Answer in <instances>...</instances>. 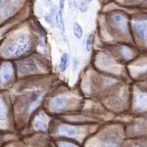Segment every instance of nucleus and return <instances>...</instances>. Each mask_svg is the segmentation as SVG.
<instances>
[{
  "mask_svg": "<svg viewBox=\"0 0 147 147\" xmlns=\"http://www.w3.org/2000/svg\"><path fill=\"white\" fill-rule=\"evenodd\" d=\"M62 13H63V11H61V10L58 11V13L56 14V17H55V22L57 24V27L61 30L63 37L65 38V36H64V34H65V24H64V21H63Z\"/></svg>",
  "mask_w": 147,
  "mask_h": 147,
  "instance_id": "nucleus-1",
  "label": "nucleus"
},
{
  "mask_svg": "<svg viewBox=\"0 0 147 147\" xmlns=\"http://www.w3.org/2000/svg\"><path fill=\"white\" fill-rule=\"evenodd\" d=\"M68 64H69V54L63 53L62 57L60 59V63H59V70H60V72L64 73L67 70Z\"/></svg>",
  "mask_w": 147,
  "mask_h": 147,
  "instance_id": "nucleus-2",
  "label": "nucleus"
},
{
  "mask_svg": "<svg viewBox=\"0 0 147 147\" xmlns=\"http://www.w3.org/2000/svg\"><path fill=\"white\" fill-rule=\"evenodd\" d=\"M73 32H74V35H75L78 39H80L82 37V34H84V30H82V26H80L78 22L74 23Z\"/></svg>",
  "mask_w": 147,
  "mask_h": 147,
  "instance_id": "nucleus-3",
  "label": "nucleus"
},
{
  "mask_svg": "<svg viewBox=\"0 0 147 147\" xmlns=\"http://www.w3.org/2000/svg\"><path fill=\"white\" fill-rule=\"evenodd\" d=\"M56 8L57 7L56 6H54L53 7V9H52V11H51V13L50 14H48V15H45V21L48 24H50V25L52 26V27H54V21H55V17H56V14L58 13L56 10Z\"/></svg>",
  "mask_w": 147,
  "mask_h": 147,
  "instance_id": "nucleus-4",
  "label": "nucleus"
},
{
  "mask_svg": "<svg viewBox=\"0 0 147 147\" xmlns=\"http://www.w3.org/2000/svg\"><path fill=\"white\" fill-rule=\"evenodd\" d=\"M94 43V35L90 34L86 39V42H85V49H86L87 52H90L92 49V45Z\"/></svg>",
  "mask_w": 147,
  "mask_h": 147,
  "instance_id": "nucleus-5",
  "label": "nucleus"
},
{
  "mask_svg": "<svg viewBox=\"0 0 147 147\" xmlns=\"http://www.w3.org/2000/svg\"><path fill=\"white\" fill-rule=\"evenodd\" d=\"M79 9L82 13H85L88 10V2L86 0H82L80 3V6H79Z\"/></svg>",
  "mask_w": 147,
  "mask_h": 147,
  "instance_id": "nucleus-6",
  "label": "nucleus"
},
{
  "mask_svg": "<svg viewBox=\"0 0 147 147\" xmlns=\"http://www.w3.org/2000/svg\"><path fill=\"white\" fill-rule=\"evenodd\" d=\"M64 2H65V0H60V4H59V10L63 11V9H64Z\"/></svg>",
  "mask_w": 147,
  "mask_h": 147,
  "instance_id": "nucleus-7",
  "label": "nucleus"
},
{
  "mask_svg": "<svg viewBox=\"0 0 147 147\" xmlns=\"http://www.w3.org/2000/svg\"><path fill=\"white\" fill-rule=\"evenodd\" d=\"M78 63H79V61H78V59H74V70H76L77 69V66H78Z\"/></svg>",
  "mask_w": 147,
  "mask_h": 147,
  "instance_id": "nucleus-8",
  "label": "nucleus"
},
{
  "mask_svg": "<svg viewBox=\"0 0 147 147\" xmlns=\"http://www.w3.org/2000/svg\"><path fill=\"white\" fill-rule=\"evenodd\" d=\"M86 1H87V2H88V3H90V2L92 1V0H86Z\"/></svg>",
  "mask_w": 147,
  "mask_h": 147,
  "instance_id": "nucleus-9",
  "label": "nucleus"
}]
</instances>
